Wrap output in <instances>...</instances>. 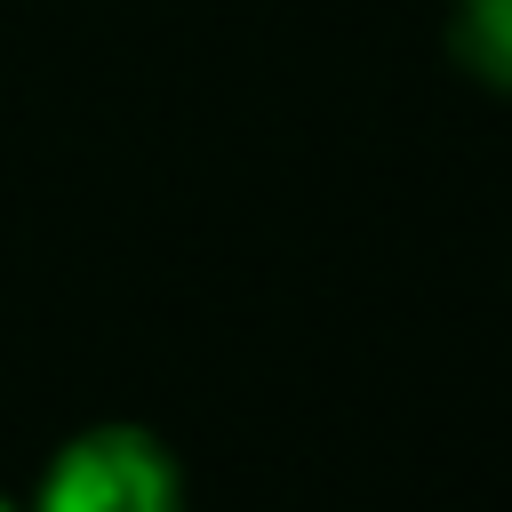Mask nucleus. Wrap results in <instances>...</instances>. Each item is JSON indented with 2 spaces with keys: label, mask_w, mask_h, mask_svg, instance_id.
I'll use <instances>...</instances> for the list:
<instances>
[{
  "label": "nucleus",
  "mask_w": 512,
  "mask_h": 512,
  "mask_svg": "<svg viewBox=\"0 0 512 512\" xmlns=\"http://www.w3.org/2000/svg\"><path fill=\"white\" fill-rule=\"evenodd\" d=\"M24 512H184V464L144 424H88L48 456Z\"/></svg>",
  "instance_id": "obj_1"
},
{
  "label": "nucleus",
  "mask_w": 512,
  "mask_h": 512,
  "mask_svg": "<svg viewBox=\"0 0 512 512\" xmlns=\"http://www.w3.org/2000/svg\"><path fill=\"white\" fill-rule=\"evenodd\" d=\"M448 48L472 80L512 96V0H448Z\"/></svg>",
  "instance_id": "obj_2"
},
{
  "label": "nucleus",
  "mask_w": 512,
  "mask_h": 512,
  "mask_svg": "<svg viewBox=\"0 0 512 512\" xmlns=\"http://www.w3.org/2000/svg\"><path fill=\"white\" fill-rule=\"evenodd\" d=\"M0 512H24V504H16V496H0Z\"/></svg>",
  "instance_id": "obj_3"
}]
</instances>
